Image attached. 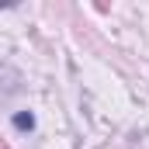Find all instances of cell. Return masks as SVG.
I'll use <instances>...</instances> for the list:
<instances>
[{
	"label": "cell",
	"instance_id": "6da1fadb",
	"mask_svg": "<svg viewBox=\"0 0 149 149\" xmlns=\"http://www.w3.org/2000/svg\"><path fill=\"white\" fill-rule=\"evenodd\" d=\"M10 125H14L17 132H35V114L31 111H17L14 118H10Z\"/></svg>",
	"mask_w": 149,
	"mask_h": 149
}]
</instances>
